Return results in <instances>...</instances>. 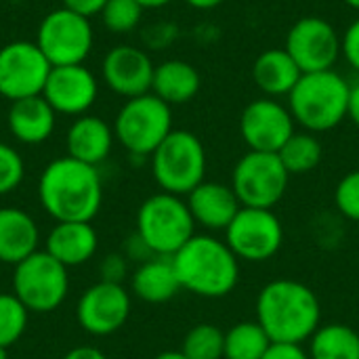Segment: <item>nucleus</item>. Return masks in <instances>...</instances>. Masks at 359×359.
Returning a JSON list of instances; mask_svg holds the SVG:
<instances>
[{
    "instance_id": "obj_4",
    "label": "nucleus",
    "mask_w": 359,
    "mask_h": 359,
    "mask_svg": "<svg viewBox=\"0 0 359 359\" xmlns=\"http://www.w3.org/2000/svg\"><path fill=\"white\" fill-rule=\"evenodd\" d=\"M351 84L334 69L303 74L288 95V109L307 133H326L347 118Z\"/></svg>"
},
{
    "instance_id": "obj_42",
    "label": "nucleus",
    "mask_w": 359,
    "mask_h": 359,
    "mask_svg": "<svg viewBox=\"0 0 359 359\" xmlns=\"http://www.w3.org/2000/svg\"><path fill=\"white\" fill-rule=\"evenodd\" d=\"M143 8H162L166 4H170L172 0H137Z\"/></svg>"
},
{
    "instance_id": "obj_29",
    "label": "nucleus",
    "mask_w": 359,
    "mask_h": 359,
    "mask_svg": "<svg viewBox=\"0 0 359 359\" xmlns=\"http://www.w3.org/2000/svg\"><path fill=\"white\" fill-rule=\"evenodd\" d=\"M181 353L187 359H225V332L215 324H198L185 334Z\"/></svg>"
},
{
    "instance_id": "obj_13",
    "label": "nucleus",
    "mask_w": 359,
    "mask_h": 359,
    "mask_svg": "<svg viewBox=\"0 0 359 359\" xmlns=\"http://www.w3.org/2000/svg\"><path fill=\"white\" fill-rule=\"evenodd\" d=\"M284 48L303 74L332 69L341 57V34L324 17L307 15L290 25Z\"/></svg>"
},
{
    "instance_id": "obj_9",
    "label": "nucleus",
    "mask_w": 359,
    "mask_h": 359,
    "mask_svg": "<svg viewBox=\"0 0 359 359\" xmlns=\"http://www.w3.org/2000/svg\"><path fill=\"white\" fill-rule=\"evenodd\" d=\"M290 175L278 154L246 151L233 166L231 189L244 208L273 210L288 189Z\"/></svg>"
},
{
    "instance_id": "obj_43",
    "label": "nucleus",
    "mask_w": 359,
    "mask_h": 359,
    "mask_svg": "<svg viewBox=\"0 0 359 359\" xmlns=\"http://www.w3.org/2000/svg\"><path fill=\"white\" fill-rule=\"evenodd\" d=\"M154 359H187L181 351H162V353H158Z\"/></svg>"
},
{
    "instance_id": "obj_2",
    "label": "nucleus",
    "mask_w": 359,
    "mask_h": 359,
    "mask_svg": "<svg viewBox=\"0 0 359 359\" xmlns=\"http://www.w3.org/2000/svg\"><path fill=\"white\" fill-rule=\"evenodd\" d=\"M257 322L271 343L309 341L322 326V305L316 292L297 280H273L257 299Z\"/></svg>"
},
{
    "instance_id": "obj_44",
    "label": "nucleus",
    "mask_w": 359,
    "mask_h": 359,
    "mask_svg": "<svg viewBox=\"0 0 359 359\" xmlns=\"http://www.w3.org/2000/svg\"><path fill=\"white\" fill-rule=\"evenodd\" d=\"M343 2H345L347 6H351L353 11H358L359 13V0H343Z\"/></svg>"
},
{
    "instance_id": "obj_8",
    "label": "nucleus",
    "mask_w": 359,
    "mask_h": 359,
    "mask_svg": "<svg viewBox=\"0 0 359 359\" xmlns=\"http://www.w3.org/2000/svg\"><path fill=\"white\" fill-rule=\"evenodd\" d=\"M69 292V273L46 250H36L13 267V294L29 313H50Z\"/></svg>"
},
{
    "instance_id": "obj_32",
    "label": "nucleus",
    "mask_w": 359,
    "mask_h": 359,
    "mask_svg": "<svg viewBox=\"0 0 359 359\" xmlns=\"http://www.w3.org/2000/svg\"><path fill=\"white\" fill-rule=\"evenodd\" d=\"M25 177V164L21 154L8 143L0 141V196L15 191Z\"/></svg>"
},
{
    "instance_id": "obj_14",
    "label": "nucleus",
    "mask_w": 359,
    "mask_h": 359,
    "mask_svg": "<svg viewBox=\"0 0 359 359\" xmlns=\"http://www.w3.org/2000/svg\"><path fill=\"white\" fill-rule=\"evenodd\" d=\"M130 309V292L122 284L99 280L78 299L76 320L90 337H109L128 322Z\"/></svg>"
},
{
    "instance_id": "obj_45",
    "label": "nucleus",
    "mask_w": 359,
    "mask_h": 359,
    "mask_svg": "<svg viewBox=\"0 0 359 359\" xmlns=\"http://www.w3.org/2000/svg\"><path fill=\"white\" fill-rule=\"evenodd\" d=\"M0 359H8V349L6 347H0Z\"/></svg>"
},
{
    "instance_id": "obj_27",
    "label": "nucleus",
    "mask_w": 359,
    "mask_h": 359,
    "mask_svg": "<svg viewBox=\"0 0 359 359\" xmlns=\"http://www.w3.org/2000/svg\"><path fill=\"white\" fill-rule=\"evenodd\" d=\"M288 175H305L320 166L324 147L313 133H294L278 151Z\"/></svg>"
},
{
    "instance_id": "obj_1",
    "label": "nucleus",
    "mask_w": 359,
    "mask_h": 359,
    "mask_svg": "<svg viewBox=\"0 0 359 359\" xmlns=\"http://www.w3.org/2000/svg\"><path fill=\"white\" fill-rule=\"evenodd\" d=\"M38 200L55 223H90L103 204V183L97 166L69 156L55 158L38 179Z\"/></svg>"
},
{
    "instance_id": "obj_16",
    "label": "nucleus",
    "mask_w": 359,
    "mask_h": 359,
    "mask_svg": "<svg viewBox=\"0 0 359 359\" xmlns=\"http://www.w3.org/2000/svg\"><path fill=\"white\" fill-rule=\"evenodd\" d=\"M99 82L84 65H57L50 69L42 97L57 114L84 116L97 101Z\"/></svg>"
},
{
    "instance_id": "obj_7",
    "label": "nucleus",
    "mask_w": 359,
    "mask_h": 359,
    "mask_svg": "<svg viewBox=\"0 0 359 359\" xmlns=\"http://www.w3.org/2000/svg\"><path fill=\"white\" fill-rule=\"evenodd\" d=\"M172 130V109L154 93L126 99L114 122L116 141L137 158L151 156Z\"/></svg>"
},
{
    "instance_id": "obj_30",
    "label": "nucleus",
    "mask_w": 359,
    "mask_h": 359,
    "mask_svg": "<svg viewBox=\"0 0 359 359\" xmlns=\"http://www.w3.org/2000/svg\"><path fill=\"white\" fill-rule=\"evenodd\" d=\"M29 311L13 292H0V347H13L27 328Z\"/></svg>"
},
{
    "instance_id": "obj_6",
    "label": "nucleus",
    "mask_w": 359,
    "mask_h": 359,
    "mask_svg": "<svg viewBox=\"0 0 359 359\" xmlns=\"http://www.w3.org/2000/svg\"><path fill=\"white\" fill-rule=\"evenodd\" d=\"M151 175L166 194L187 196L206 175V149L191 130H172L149 156Z\"/></svg>"
},
{
    "instance_id": "obj_25",
    "label": "nucleus",
    "mask_w": 359,
    "mask_h": 359,
    "mask_svg": "<svg viewBox=\"0 0 359 359\" xmlns=\"http://www.w3.org/2000/svg\"><path fill=\"white\" fill-rule=\"evenodd\" d=\"M200 84L202 78L191 63L183 59H168L156 65L151 93L172 107L189 103L198 95Z\"/></svg>"
},
{
    "instance_id": "obj_17",
    "label": "nucleus",
    "mask_w": 359,
    "mask_h": 359,
    "mask_svg": "<svg viewBox=\"0 0 359 359\" xmlns=\"http://www.w3.org/2000/svg\"><path fill=\"white\" fill-rule=\"evenodd\" d=\"M154 61L149 55L137 46L120 44L103 57L101 74L103 82L120 97L135 99L151 93L154 82Z\"/></svg>"
},
{
    "instance_id": "obj_35",
    "label": "nucleus",
    "mask_w": 359,
    "mask_h": 359,
    "mask_svg": "<svg viewBox=\"0 0 359 359\" xmlns=\"http://www.w3.org/2000/svg\"><path fill=\"white\" fill-rule=\"evenodd\" d=\"M341 55L355 72H359V17L341 36Z\"/></svg>"
},
{
    "instance_id": "obj_3",
    "label": "nucleus",
    "mask_w": 359,
    "mask_h": 359,
    "mask_svg": "<svg viewBox=\"0 0 359 359\" xmlns=\"http://www.w3.org/2000/svg\"><path fill=\"white\" fill-rule=\"evenodd\" d=\"M170 259L181 288L196 297L223 299L240 282V259L215 236L196 233Z\"/></svg>"
},
{
    "instance_id": "obj_15",
    "label": "nucleus",
    "mask_w": 359,
    "mask_h": 359,
    "mask_svg": "<svg viewBox=\"0 0 359 359\" xmlns=\"http://www.w3.org/2000/svg\"><path fill=\"white\" fill-rule=\"evenodd\" d=\"M288 105L271 97L250 101L240 116V135L250 151L278 154L282 145L297 133Z\"/></svg>"
},
{
    "instance_id": "obj_21",
    "label": "nucleus",
    "mask_w": 359,
    "mask_h": 359,
    "mask_svg": "<svg viewBox=\"0 0 359 359\" xmlns=\"http://www.w3.org/2000/svg\"><path fill=\"white\" fill-rule=\"evenodd\" d=\"M40 250V227L23 208H0V263L17 265Z\"/></svg>"
},
{
    "instance_id": "obj_39",
    "label": "nucleus",
    "mask_w": 359,
    "mask_h": 359,
    "mask_svg": "<svg viewBox=\"0 0 359 359\" xmlns=\"http://www.w3.org/2000/svg\"><path fill=\"white\" fill-rule=\"evenodd\" d=\"M61 359H107V355L97 349V347H90V345H82V347H74L69 349Z\"/></svg>"
},
{
    "instance_id": "obj_11",
    "label": "nucleus",
    "mask_w": 359,
    "mask_h": 359,
    "mask_svg": "<svg viewBox=\"0 0 359 359\" xmlns=\"http://www.w3.org/2000/svg\"><path fill=\"white\" fill-rule=\"evenodd\" d=\"M225 244L246 263H265L273 259L284 244V227L273 210L240 208L225 229Z\"/></svg>"
},
{
    "instance_id": "obj_38",
    "label": "nucleus",
    "mask_w": 359,
    "mask_h": 359,
    "mask_svg": "<svg viewBox=\"0 0 359 359\" xmlns=\"http://www.w3.org/2000/svg\"><path fill=\"white\" fill-rule=\"evenodd\" d=\"M107 4V0H63V6L90 19L95 15H101L103 6Z\"/></svg>"
},
{
    "instance_id": "obj_31",
    "label": "nucleus",
    "mask_w": 359,
    "mask_h": 359,
    "mask_svg": "<svg viewBox=\"0 0 359 359\" xmlns=\"http://www.w3.org/2000/svg\"><path fill=\"white\" fill-rule=\"evenodd\" d=\"M143 11L137 0H107L101 11V21L114 34H128L139 25Z\"/></svg>"
},
{
    "instance_id": "obj_19",
    "label": "nucleus",
    "mask_w": 359,
    "mask_h": 359,
    "mask_svg": "<svg viewBox=\"0 0 359 359\" xmlns=\"http://www.w3.org/2000/svg\"><path fill=\"white\" fill-rule=\"evenodd\" d=\"M97 229L90 223L82 221L55 223L44 240V250L67 269L88 263L97 255Z\"/></svg>"
},
{
    "instance_id": "obj_18",
    "label": "nucleus",
    "mask_w": 359,
    "mask_h": 359,
    "mask_svg": "<svg viewBox=\"0 0 359 359\" xmlns=\"http://www.w3.org/2000/svg\"><path fill=\"white\" fill-rule=\"evenodd\" d=\"M185 202L196 225L208 231H225L242 208L231 185L206 179L194 191L187 194Z\"/></svg>"
},
{
    "instance_id": "obj_24",
    "label": "nucleus",
    "mask_w": 359,
    "mask_h": 359,
    "mask_svg": "<svg viewBox=\"0 0 359 359\" xmlns=\"http://www.w3.org/2000/svg\"><path fill=\"white\" fill-rule=\"evenodd\" d=\"M130 290L137 299L149 305H162L172 301L183 288L177 278L170 257H154L141 265L130 276Z\"/></svg>"
},
{
    "instance_id": "obj_34",
    "label": "nucleus",
    "mask_w": 359,
    "mask_h": 359,
    "mask_svg": "<svg viewBox=\"0 0 359 359\" xmlns=\"http://www.w3.org/2000/svg\"><path fill=\"white\" fill-rule=\"evenodd\" d=\"M101 282H111V284H122L128 276V259L122 252H109L103 257L99 265Z\"/></svg>"
},
{
    "instance_id": "obj_33",
    "label": "nucleus",
    "mask_w": 359,
    "mask_h": 359,
    "mask_svg": "<svg viewBox=\"0 0 359 359\" xmlns=\"http://www.w3.org/2000/svg\"><path fill=\"white\" fill-rule=\"evenodd\" d=\"M334 206L343 217L359 223V168L339 181L334 189Z\"/></svg>"
},
{
    "instance_id": "obj_5",
    "label": "nucleus",
    "mask_w": 359,
    "mask_h": 359,
    "mask_svg": "<svg viewBox=\"0 0 359 359\" xmlns=\"http://www.w3.org/2000/svg\"><path fill=\"white\" fill-rule=\"evenodd\" d=\"M137 233L156 257H172L196 236V221L181 196L160 191L139 206Z\"/></svg>"
},
{
    "instance_id": "obj_40",
    "label": "nucleus",
    "mask_w": 359,
    "mask_h": 359,
    "mask_svg": "<svg viewBox=\"0 0 359 359\" xmlns=\"http://www.w3.org/2000/svg\"><path fill=\"white\" fill-rule=\"evenodd\" d=\"M347 118L359 126V82L349 88V103H347Z\"/></svg>"
},
{
    "instance_id": "obj_37",
    "label": "nucleus",
    "mask_w": 359,
    "mask_h": 359,
    "mask_svg": "<svg viewBox=\"0 0 359 359\" xmlns=\"http://www.w3.org/2000/svg\"><path fill=\"white\" fill-rule=\"evenodd\" d=\"M263 359H309V353L297 343H271Z\"/></svg>"
},
{
    "instance_id": "obj_41",
    "label": "nucleus",
    "mask_w": 359,
    "mask_h": 359,
    "mask_svg": "<svg viewBox=\"0 0 359 359\" xmlns=\"http://www.w3.org/2000/svg\"><path fill=\"white\" fill-rule=\"evenodd\" d=\"M189 6H194V8H198V11H210V8H217V6H221L225 0H185Z\"/></svg>"
},
{
    "instance_id": "obj_12",
    "label": "nucleus",
    "mask_w": 359,
    "mask_h": 359,
    "mask_svg": "<svg viewBox=\"0 0 359 359\" xmlns=\"http://www.w3.org/2000/svg\"><path fill=\"white\" fill-rule=\"evenodd\" d=\"M53 65L36 42L15 40L0 48V95L19 101L38 97L44 90Z\"/></svg>"
},
{
    "instance_id": "obj_28",
    "label": "nucleus",
    "mask_w": 359,
    "mask_h": 359,
    "mask_svg": "<svg viewBox=\"0 0 359 359\" xmlns=\"http://www.w3.org/2000/svg\"><path fill=\"white\" fill-rule=\"evenodd\" d=\"M271 347L259 322H240L225 332V359H263Z\"/></svg>"
},
{
    "instance_id": "obj_10",
    "label": "nucleus",
    "mask_w": 359,
    "mask_h": 359,
    "mask_svg": "<svg viewBox=\"0 0 359 359\" xmlns=\"http://www.w3.org/2000/svg\"><path fill=\"white\" fill-rule=\"evenodd\" d=\"M36 44L53 67L80 65L88 59L93 48L90 19L65 6L55 8L40 21Z\"/></svg>"
},
{
    "instance_id": "obj_22",
    "label": "nucleus",
    "mask_w": 359,
    "mask_h": 359,
    "mask_svg": "<svg viewBox=\"0 0 359 359\" xmlns=\"http://www.w3.org/2000/svg\"><path fill=\"white\" fill-rule=\"evenodd\" d=\"M6 124L11 135L19 143L40 145L48 141L53 135L57 124V111L48 105V101L42 95L27 97L11 103Z\"/></svg>"
},
{
    "instance_id": "obj_36",
    "label": "nucleus",
    "mask_w": 359,
    "mask_h": 359,
    "mask_svg": "<svg viewBox=\"0 0 359 359\" xmlns=\"http://www.w3.org/2000/svg\"><path fill=\"white\" fill-rule=\"evenodd\" d=\"M122 255L128 259V263H137V265H141V263H145V261H149V259L156 257V255L149 250V246L141 240V236H139L137 231H135L133 236L126 238L124 248H122Z\"/></svg>"
},
{
    "instance_id": "obj_20",
    "label": "nucleus",
    "mask_w": 359,
    "mask_h": 359,
    "mask_svg": "<svg viewBox=\"0 0 359 359\" xmlns=\"http://www.w3.org/2000/svg\"><path fill=\"white\" fill-rule=\"evenodd\" d=\"M114 141H116L114 126H109L103 118L88 116V114L78 116L72 122L65 137L67 156L90 166H99L101 162L107 160Z\"/></svg>"
},
{
    "instance_id": "obj_26",
    "label": "nucleus",
    "mask_w": 359,
    "mask_h": 359,
    "mask_svg": "<svg viewBox=\"0 0 359 359\" xmlns=\"http://www.w3.org/2000/svg\"><path fill=\"white\" fill-rule=\"evenodd\" d=\"M309 359H359V332L347 324H322L309 339Z\"/></svg>"
},
{
    "instance_id": "obj_23",
    "label": "nucleus",
    "mask_w": 359,
    "mask_h": 359,
    "mask_svg": "<svg viewBox=\"0 0 359 359\" xmlns=\"http://www.w3.org/2000/svg\"><path fill=\"white\" fill-rule=\"evenodd\" d=\"M303 72L297 61L282 48H267L263 50L252 63V82L265 97H288L297 82L301 80Z\"/></svg>"
}]
</instances>
